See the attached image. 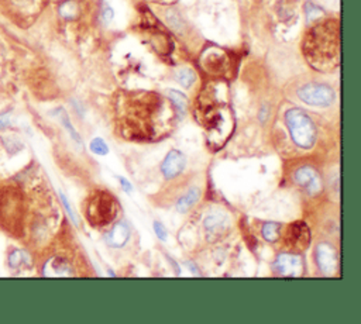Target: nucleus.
Returning <instances> with one entry per match:
<instances>
[{"label": "nucleus", "instance_id": "obj_1", "mask_svg": "<svg viewBox=\"0 0 361 324\" xmlns=\"http://www.w3.org/2000/svg\"><path fill=\"white\" fill-rule=\"evenodd\" d=\"M336 23H324L313 28L306 41L305 52L313 66H327L338 54V32Z\"/></svg>", "mask_w": 361, "mask_h": 324}, {"label": "nucleus", "instance_id": "obj_2", "mask_svg": "<svg viewBox=\"0 0 361 324\" xmlns=\"http://www.w3.org/2000/svg\"><path fill=\"white\" fill-rule=\"evenodd\" d=\"M290 138L300 148H312L316 139V128L310 117L300 108H290L285 114Z\"/></svg>", "mask_w": 361, "mask_h": 324}, {"label": "nucleus", "instance_id": "obj_3", "mask_svg": "<svg viewBox=\"0 0 361 324\" xmlns=\"http://www.w3.org/2000/svg\"><path fill=\"white\" fill-rule=\"evenodd\" d=\"M117 214L116 199L107 192L93 193L86 204V217L94 225H106Z\"/></svg>", "mask_w": 361, "mask_h": 324}, {"label": "nucleus", "instance_id": "obj_4", "mask_svg": "<svg viewBox=\"0 0 361 324\" xmlns=\"http://www.w3.org/2000/svg\"><path fill=\"white\" fill-rule=\"evenodd\" d=\"M21 197L14 187L0 189V223L10 232H16L20 223Z\"/></svg>", "mask_w": 361, "mask_h": 324}, {"label": "nucleus", "instance_id": "obj_5", "mask_svg": "<svg viewBox=\"0 0 361 324\" xmlns=\"http://www.w3.org/2000/svg\"><path fill=\"white\" fill-rule=\"evenodd\" d=\"M298 96L302 101L310 106L326 107L334 101V92L330 86L322 83H307L298 90Z\"/></svg>", "mask_w": 361, "mask_h": 324}, {"label": "nucleus", "instance_id": "obj_6", "mask_svg": "<svg viewBox=\"0 0 361 324\" xmlns=\"http://www.w3.org/2000/svg\"><path fill=\"white\" fill-rule=\"evenodd\" d=\"M283 241L289 249L295 252H302L309 247L310 231L303 221H295L288 225Z\"/></svg>", "mask_w": 361, "mask_h": 324}, {"label": "nucleus", "instance_id": "obj_7", "mask_svg": "<svg viewBox=\"0 0 361 324\" xmlns=\"http://www.w3.org/2000/svg\"><path fill=\"white\" fill-rule=\"evenodd\" d=\"M275 268L282 276H300L303 272L300 256L293 254H281L275 262Z\"/></svg>", "mask_w": 361, "mask_h": 324}, {"label": "nucleus", "instance_id": "obj_8", "mask_svg": "<svg viewBox=\"0 0 361 324\" xmlns=\"http://www.w3.org/2000/svg\"><path fill=\"white\" fill-rule=\"evenodd\" d=\"M295 182L309 193H316L322 189L319 173L309 166H303L295 172Z\"/></svg>", "mask_w": 361, "mask_h": 324}, {"label": "nucleus", "instance_id": "obj_9", "mask_svg": "<svg viewBox=\"0 0 361 324\" xmlns=\"http://www.w3.org/2000/svg\"><path fill=\"white\" fill-rule=\"evenodd\" d=\"M316 262L319 268L326 273L331 275L337 269V255L336 251L329 244H320L316 248Z\"/></svg>", "mask_w": 361, "mask_h": 324}, {"label": "nucleus", "instance_id": "obj_10", "mask_svg": "<svg viewBox=\"0 0 361 324\" xmlns=\"http://www.w3.org/2000/svg\"><path fill=\"white\" fill-rule=\"evenodd\" d=\"M185 163H186V161H185L183 154L180 151L172 149L165 156V159L161 165V170L165 177H175L176 175H179L183 170Z\"/></svg>", "mask_w": 361, "mask_h": 324}, {"label": "nucleus", "instance_id": "obj_11", "mask_svg": "<svg viewBox=\"0 0 361 324\" xmlns=\"http://www.w3.org/2000/svg\"><path fill=\"white\" fill-rule=\"evenodd\" d=\"M128 237H130V230H128L127 224L124 221H120V223L114 224V227L109 231V234L106 235V242L110 247L120 248L128 241Z\"/></svg>", "mask_w": 361, "mask_h": 324}, {"label": "nucleus", "instance_id": "obj_12", "mask_svg": "<svg viewBox=\"0 0 361 324\" xmlns=\"http://www.w3.org/2000/svg\"><path fill=\"white\" fill-rule=\"evenodd\" d=\"M199 194H200L199 189H196V187L190 189L183 197H180V199L178 200V203H176L178 211H186L190 206H193V204L197 201Z\"/></svg>", "mask_w": 361, "mask_h": 324}, {"label": "nucleus", "instance_id": "obj_13", "mask_svg": "<svg viewBox=\"0 0 361 324\" xmlns=\"http://www.w3.org/2000/svg\"><path fill=\"white\" fill-rule=\"evenodd\" d=\"M28 262V258H27V254L21 249H14L8 254L7 256V263L11 269H16V268H20L23 263H27Z\"/></svg>", "mask_w": 361, "mask_h": 324}, {"label": "nucleus", "instance_id": "obj_14", "mask_svg": "<svg viewBox=\"0 0 361 324\" xmlns=\"http://www.w3.org/2000/svg\"><path fill=\"white\" fill-rule=\"evenodd\" d=\"M262 235L267 241L275 242L281 235V225L276 223H267L262 227Z\"/></svg>", "mask_w": 361, "mask_h": 324}, {"label": "nucleus", "instance_id": "obj_15", "mask_svg": "<svg viewBox=\"0 0 361 324\" xmlns=\"http://www.w3.org/2000/svg\"><path fill=\"white\" fill-rule=\"evenodd\" d=\"M168 94H169L171 101L175 104V107H176L179 111L185 113L186 106H188V99H186V96L182 94L180 92H176V90H169Z\"/></svg>", "mask_w": 361, "mask_h": 324}, {"label": "nucleus", "instance_id": "obj_16", "mask_svg": "<svg viewBox=\"0 0 361 324\" xmlns=\"http://www.w3.org/2000/svg\"><path fill=\"white\" fill-rule=\"evenodd\" d=\"M176 79L183 87H189L195 82V72L190 69H180L176 73Z\"/></svg>", "mask_w": 361, "mask_h": 324}, {"label": "nucleus", "instance_id": "obj_17", "mask_svg": "<svg viewBox=\"0 0 361 324\" xmlns=\"http://www.w3.org/2000/svg\"><path fill=\"white\" fill-rule=\"evenodd\" d=\"M90 151L96 155H106L109 152V147L102 138H94L90 142Z\"/></svg>", "mask_w": 361, "mask_h": 324}, {"label": "nucleus", "instance_id": "obj_18", "mask_svg": "<svg viewBox=\"0 0 361 324\" xmlns=\"http://www.w3.org/2000/svg\"><path fill=\"white\" fill-rule=\"evenodd\" d=\"M61 120H62V123H63V125L69 130V134H71V137L80 145L82 144V139H80V137L76 134V131H75V128L71 125V123H69V118L66 117V114H65V111H62L61 110Z\"/></svg>", "mask_w": 361, "mask_h": 324}, {"label": "nucleus", "instance_id": "obj_19", "mask_svg": "<svg viewBox=\"0 0 361 324\" xmlns=\"http://www.w3.org/2000/svg\"><path fill=\"white\" fill-rule=\"evenodd\" d=\"M154 231L159 239H162V241L166 239V230L164 228V225L161 223H158V221L154 223Z\"/></svg>", "mask_w": 361, "mask_h": 324}, {"label": "nucleus", "instance_id": "obj_20", "mask_svg": "<svg viewBox=\"0 0 361 324\" xmlns=\"http://www.w3.org/2000/svg\"><path fill=\"white\" fill-rule=\"evenodd\" d=\"M61 199H62V203H63V206H65V208L68 210V214L71 216V218L75 221V224H78V218H76V216H75V213H73V210H72V207H71V204L68 203V200H66V197L61 193Z\"/></svg>", "mask_w": 361, "mask_h": 324}, {"label": "nucleus", "instance_id": "obj_21", "mask_svg": "<svg viewBox=\"0 0 361 324\" xmlns=\"http://www.w3.org/2000/svg\"><path fill=\"white\" fill-rule=\"evenodd\" d=\"M10 124H11V123H10L8 114H6V113L0 114V130H4V128H7Z\"/></svg>", "mask_w": 361, "mask_h": 324}, {"label": "nucleus", "instance_id": "obj_22", "mask_svg": "<svg viewBox=\"0 0 361 324\" xmlns=\"http://www.w3.org/2000/svg\"><path fill=\"white\" fill-rule=\"evenodd\" d=\"M118 180H120L121 186H123V187H126V190H127V192H131V185L128 183V180H127V179H124V177H120V176H118Z\"/></svg>", "mask_w": 361, "mask_h": 324}, {"label": "nucleus", "instance_id": "obj_23", "mask_svg": "<svg viewBox=\"0 0 361 324\" xmlns=\"http://www.w3.org/2000/svg\"><path fill=\"white\" fill-rule=\"evenodd\" d=\"M8 4H27L31 0H6Z\"/></svg>", "mask_w": 361, "mask_h": 324}, {"label": "nucleus", "instance_id": "obj_24", "mask_svg": "<svg viewBox=\"0 0 361 324\" xmlns=\"http://www.w3.org/2000/svg\"><path fill=\"white\" fill-rule=\"evenodd\" d=\"M113 17V11L109 8V7H106V11H104V18L106 20H110Z\"/></svg>", "mask_w": 361, "mask_h": 324}]
</instances>
